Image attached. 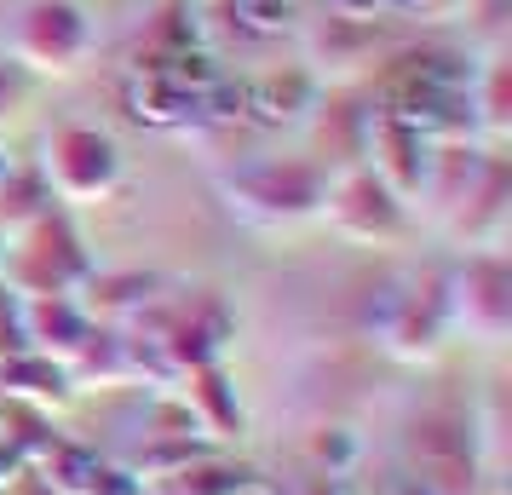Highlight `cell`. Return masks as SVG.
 <instances>
[{"mask_svg":"<svg viewBox=\"0 0 512 495\" xmlns=\"http://www.w3.org/2000/svg\"><path fill=\"white\" fill-rule=\"evenodd\" d=\"M93 254H87V236L75 231L70 208L41 213L29 231H18L0 254V288L12 300H52V294H75L93 283Z\"/></svg>","mask_w":512,"mask_h":495,"instance_id":"7a4b0ae2","label":"cell"},{"mask_svg":"<svg viewBox=\"0 0 512 495\" xmlns=\"http://www.w3.org/2000/svg\"><path fill=\"white\" fill-rule=\"evenodd\" d=\"M507 202H512V173H507V156L484 150V162L472 173V185L461 190V202L449 208L443 231L466 242V254H489L507 242Z\"/></svg>","mask_w":512,"mask_h":495,"instance_id":"8fae6325","label":"cell"},{"mask_svg":"<svg viewBox=\"0 0 512 495\" xmlns=\"http://www.w3.org/2000/svg\"><path fill=\"white\" fill-rule=\"evenodd\" d=\"M0 254H6V236H0Z\"/></svg>","mask_w":512,"mask_h":495,"instance_id":"83f0119b","label":"cell"},{"mask_svg":"<svg viewBox=\"0 0 512 495\" xmlns=\"http://www.w3.org/2000/svg\"><path fill=\"white\" fill-rule=\"evenodd\" d=\"M12 167H18V162H12V150H6V144H0V179H6V173H12Z\"/></svg>","mask_w":512,"mask_h":495,"instance_id":"484cf974","label":"cell"},{"mask_svg":"<svg viewBox=\"0 0 512 495\" xmlns=\"http://www.w3.org/2000/svg\"><path fill=\"white\" fill-rule=\"evenodd\" d=\"M98 24L81 0H24L6 18V58L24 75H52L70 81L93 64Z\"/></svg>","mask_w":512,"mask_h":495,"instance_id":"277c9868","label":"cell"},{"mask_svg":"<svg viewBox=\"0 0 512 495\" xmlns=\"http://www.w3.org/2000/svg\"><path fill=\"white\" fill-rule=\"evenodd\" d=\"M495 495H501V490H495Z\"/></svg>","mask_w":512,"mask_h":495,"instance_id":"f546056e","label":"cell"},{"mask_svg":"<svg viewBox=\"0 0 512 495\" xmlns=\"http://www.w3.org/2000/svg\"><path fill=\"white\" fill-rule=\"evenodd\" d=\"M18 323H24V352L70 363L93 334V311L75 294H52V300H18Z\"/></svg>","mask_w":512,"mask_h":495,"instance_id":"5bb4252c","label":"cell"},{"mask_svg":"<svg viewBox=\"0 0 512 495\" xmlns=\"http://www.w3.org/2000/svg\"><path fill=\"white\" fill-rule=\"evenodd\" d=\"M323 219H328V231H340L346 242H363V248H392V242H403L415 231L409 202L369 162H351L340 173H328Z\"/></svg>","mask_w":512,"mask_h":495,"instance_id":"8992f818","label":"cell"},{"mask_svg":"<svg viewBox=\"0 0 512 495\" xmlns=\"http://www.w3.org/2000/svg\"><path fill=\"white\" fill-rule=\"evenodd\" d=\"M392 52V41L380 35V18H346L328 12L323 24L305 29V70L317 81H351V75L380 70V58Z\"/></svg>","mask_w":512,"mask_h":495,"instance_id":"9c48e42d","label":"cell"},{"mask_svg":"<svg viewBox=\"0 0 512 495\" xmlns=\"http://www.w3.org/2000/svg\"><path fill=\"white\" fill-rule=\"evenodd\" d=\"M512 81H507V58L495 52V58H484L478 70H472V81H466V121H472V133L478 139H507L512 127Z\"/></svg>","mask_w":512,"mask_h":495,"instance_id":"ac0fdd59","label":"cell"},{"mask_svg":"<svg viewBox=\"0 0 512 495\" xmlns=\"http://www.w3.org/2000/svg\"><path fill=\"white\" fill-rule=\"evenodd\" d=\"M213 81H219V70H213L208 52H185V58H162V64H133V75H127V110L144 127L179 133V127L208 121Z\"/></svg>","mask_w":512,"mask_h":495,"instance_id":"52a82bcc","label":"cell"},{"mask_svg":"<svg viewBox=\"0 0 512 495\" xmlns=\"http://www.w3.org/2000/svg\"><path fill=\"white\" fill-rule=\"evenodd\" d=\"M52 208H58V202H52L47 179H41L35 167H12V173L0 179V236H6V242L18 231H29V225Z\"/></svg>","mask_w":512,"mask_h":495,"instance_id":"ffe728a7","label":"cell"},{"mask_svg":"<svg viewBox=\"0 0 512 495\" xmlns=\"http://www.w3.org/2000/svg\"><path fill=\"white\" fill-rule=\"evenodd\" d=\"M443 311H449V334H461L472 346H507L512 334V265L507 248L489 254H466L449 277H443Z\"/></svg>","mask_w":512,"mask_h":495,"instance_id":"5b68a950","label":"cell"},{"mask_svg":"<svg viewBox=\"0 0 512 495\" xmlns=\"http://www.w3.org/2000/svg\"><path fill=\"white\" fill-rule=\"evenodd\" d=\"M35 495H47V490H41V484H35Z\"/></svg>","mask_w":512,"mask_h":495,"instance_id":"f1b7e54d","label":"cell"},{"mask_svg":"<svg viewBox=\"0 0 512 495\" xmlns=\"http://www.w3.org/2000/svg\"><path fill=\"white\" fill-rule=\"evenodd\" d=\"M24 93H29L24 70H18L12 58H0V121H6V116H18V110H24Z\"/></svg>","mask_w":512,"mask_h":495,"instance_id":"cb8c5ba5","label":"cell"},{"mask_svg":"<svg viewBox=\"0 0 512 495\" xmlns=\"http://www.w3.org/2000/svg\"><path fill=\"white\" fill-rule=\"evenodd\" d=\"M81 495H144V478L133 467H116V461H98L93 478H87V490Z\"/></svg>","mask_w":512,"mask_h":495,"instance_id":"603a6c76","label":"cell"},{"mask_svg":"<svg viewBox=\"0 0 512 495\" xmlns=\"http://www.w3.org/2000/svg\"><path fill=\"white\" fill-rule=\"evenodd\" d=\"M225 6H236V24L248 35H288V29H300L294 0H225Z\"/></svg>","mask_w":512,"mask_h":495,"instance_id":"7402d4cb","label":"cell"},{"mask_svg":"<svg viewBox=\"0 0 512 495\" xmlns=\"http://www.w3.org/2000/svg\"><path fill=\"white\" fill-rule=\"evenodd\" d=\"M0 398L52 415V409H64L75 398V386L64 375V363L35 357V352H12V357H0Z\"/></svg>","mask_w":512,"mask_h":495,"instance_id":"2e32d148","label":"cell"},{"mask_svg":"<svg viewBox=\"0 0 512 495\" xmlns=\"http://www.w3.org/2000/svg\"><path fill=\"white\" fill-rule=\"evenodd\" d=\"M242 495H271V490H265V484H248V490H242Z\"/></svg>","mask_w":512,"mask_h":495,"instance_id":"4316f807","label":"cell"},{"mask_svg":"<svg viewBox=\"0 0 512 495\" xmlns=\"http://www.w3.org/2000/svg\"><path fill=\"white\" fill-rule=\"evenodd\" d=\"M75 392H116V386H133V369H127V346H121L116 323H93L87 346L64 363Z\"/></svg>","mask_w":512,"mask_h":495,"instance_id":"e0dca14e","label":"cell"},{"mask_svg":"<svg viewBox=\"0 0 512 495\" xmlns=\"http://www.w3.org/2000/svg\"><path fill=\"white\" fill-rule=\"evenodd\" d=\"M179 403L190 409L196 438H208V444H236L248 432V409H242V392L225 375V363H208V369L179 375Z\"/></svg>","mask_w":512,"mask_h":495,"instance_id":"4fadbf2b","label":"cell"},{"mask_svg":"<svg viewBox=\"0 0 512 495\" xmlns=\"http://www.w3.org/2000/svg\"><path fill=\"white\" fill-rule=\"evenodd\" d=\"M317 93H323V81L305 70V64L259 70L254 81L242 87V116L265 121V127H288V121H305L317 110Z\"/></svg>","mask_w":512,"mask_h":495,"instance_id":"9a60e30c","label":"cell"},{"mask_svg":"<svg viewBox=\"0 0 512 495\" xmlns=\"http://www.w3.org/2000/svg\"><path fill=\"white\" fill-rule=\"evenodd\" d=\"M35 173L47 179L58 208H98L110 202L127 179V156H121L116 133H104L93 121H58L41 133V162Z\"/></svg>","mask_w":512,"mask_h":495,"instance_id":"3957f363","label":"cell"},{"mask_svg":"<svg viewBox=\"0 0 512 495\" xmlns=\"http://www.w3.org/2000/svg\"><path fill=\"white\" fill-rule=\"evenodd\" d=\"M248 484H259V472L219 449H196L185 467L167 472V495H242Z\"/></svg>","mask_w":512,"mask_h":495,"instance_id":"d6986e66","label":"cell"},{"mask_svg":"<svg viewBox=\"0 0 512 495\" xmlns=\"http://www.w3.org/2000/svg\"><path fill=\"white\" fill-rule=\"evenodd\" d=\"M374 340L397 363H438L443 346L455 340L443 311V277H403L386 288L374 306Z\"/></svg>","mask_w":512,"mask_h":495,"instance_id":"ba28073f","label":"cell"},{"mask_svg":"<svg viewBox=\"0 0 512 495\" xmlns=\"http://www.w3.org/2000/svg\"><path fill=\"white\" fill-rule=\"evenodd\" d=\"M305 455H311V467L328 472V478H346L357 467V455H363V438L351 432V426H317L311 438H305Z\"/></svg>","mask_w":512,"mask_h":495,"instance_id":"44dd1931","label":"cell"},{"mask_svg":"<svg viewBox=\"0 0 512 495\" xmlns=\"http://www.w3.org/2000/svg\"><path fill=\"white\" fill-rule=\"evenodd\" d=\"M334 12H346V18H386L392 0H334Z\"/></svg>","mask_w":512,"mask_h":495,"instance_id":"d4e9b609","label":"cell"},{"mask_svg":"<svg viewBox=\"0 0 512 495\" xmlns=\"http://www.w3.org/2000/svg\"><path fill=\"white\" fill-rule=\"evenodd\" d=\"M432 144L438 139H426L420 127L386 116V110H369V116H363V162H369L403 202H415L420 179H426V162H432Z\"/></svg>","mask_w":512,"mask_h":495,"instance_id":"7c38bea8","label":"cell"},{"mask_svg":"<svg viewBox=\"0 0 512 495\" xmlns=\"http://www.w3.org/2000/svg\"><path fill=\"white\" fill-rule=\"evenodd\" d=\"M409 461L420 467V490L426 495H461L455 472L472 478V461H478V438H472V421H461L455 409H432L409 426Z\"/></svg>","mask_w":512,"mask_h":495,"instance_id":"30bf717a","label":"cell"},{"mask_svg":"<svg viewBox=\"0 0 512 495\" xmlns=\"http://www.w3.org/2000/svg\"><path fill=\"white\" fill-rule=\"evenodd\" d=\"M213 190L231 219H242L248 231H305L323 219V190L328 167L317 156H248L213 173Z\"/></svg>","mask_w":512,"mask_h":495,"instance_id":"6da1fadb","label":"cell"}]
</instances>
